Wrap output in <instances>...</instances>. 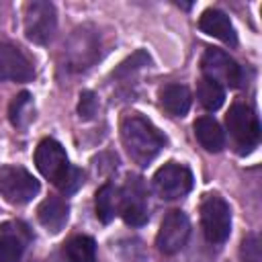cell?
Returning a JSON list of instances; mask_svg holds the SVG:
<instances>
[{
    "label": "cell",
    "instance_id": "obj_10",
    "mask_svg": "<svg viewBox=\"0 0 262 262\" xmlns=\"http://www.w3.org/2000/svg\"><path fill=\"white\" fill-rule=\"evenodd\" d=\"M125 223L143 225L147 221V192L139 178H129L125 188L121 190V207H119Z\"/></svg>",
    "mask_w": 262,
    "mask_h": 262
},
{
    "label": "cell",
    "instance_id": "obj_1",
    "mask_svg": "<svg viewBox=\"0 0 262 262\" xmlns=\"http://www.w3.org/2000/svg\"><path fill=\"white\" fill-rule=\"evenodd\" d=\"M121 139L131 160L137 162L139 166H147L166 143V137L158 131V127L137 113L123 117Z\"/></svg>",
    "mask_w": 262,
    "mask_h": 262
},
{
    "label": "cell",
    "instance_id": "obj_19",
    "mask_svg": "<svg viewBox=\"0 0 262 262\" xmlns=\"http://www.w3.org/2000/svg\"><path fill=\"white\" fill-rule=\"evenodd\" d=\"M196 98L207 111H217L225 100V88H221L219 84L203 78L196 86Z\"/></svg>",
    "mask_w": 262,
    "mask_h": 262
},
{
    "label": "cell",
    "instance_id": "obj_23",
    "mask_svg": "<svg viewBox=\"0 0 262 262\" xmlns=\"http://www.w3.org/2000/svg\"><path fill=\"white\" fill-rule=\"evenodd\" d=\"M242 256L244 262H260V244H258V235H248L242 244Z\"/></svg>",
    "mask_w": 262,
    "mask_h": 262
},
{
    "label": "cell",
    "instance_id": "obj_4",
    "mask_svg": "<svg viewBox=\"0 0 262 262\" xmlns=\"http://www.w3.org/2000/svg\"><path fill=\"white\" fill-rule=\"evenodd\" d=\"M39 192L37 178L20 166H4L0 170V194L10 205L31 203Z\"/></svg>",
    "mask_w": 262,
    "mask_h": 262
},
{
    "label": "cell",
    "instance_id": "obj_17",
    "mask_svg": "<svg viewBox=\"0 0 262 262\" xmlns=\"http://www.w3.org/2000/svg\"><path fill=\"white\" fill-rule=\"evenodd\" d=\"M94 205H96V217L102 223H111L115 219V215L119 213V207H121V190L113 182L102 184L96 192Z\"/></svg>",
    "mask_w": 262,
    "mask_h": 262
},
{
    "label": "cell",
    "instance_id": "obj_5",
    "mask_svg": "<svg viewBox=\"0 0 262 262\" xmlns=\"http://www.w3.org/2000/svg\"><path fill=\"white\" fill-rule=\"evenodd\" d=\"M57 27L55 6L45 0H33L25 6V35L37 45L51 41Z\"/></svg>",
    "mask_w": 262,
    "mask_h": 262
},
{
    "label": "cell",
    "instance_id": "obj_16",
    "mask_svg": "<svg viewBox=\"0 0 262 262\" xmlns=\"http://www.w3.org/2000/svg\"><path fill=\"white\" fill-rule=\"evenodd\" d=\"M194 137L207 151H221L225 147V135L213 117H199L194 121Z\"/></svg>",
    "mask_w": 262,
    "mask_h": 262
},
{
    "label": "cell",
    "instance_id": "obj_6",
    "mask_svg": "<svg viewBox=\"0 0 262 262\" xmlns=\"http://www.w3.org/2000/svg\"><path fill=\"white\" fill-rule=\"evenodd\" d=\"M201 70L207 80L219 84L221 88H237L242 82V68L233 57H229L225 51L209 47L201 57Z\"/></svg>",
    "mask_w": 262,
    "mask_h": 262
},
{
    "label": "cell",
    "instance_id": "obj_18",
    "mask_svg": "<svg viewBox=\"0 0 262 262\" xmlns=\"http://www.w3.org/2000/svg\"><path fill=\"white\" fill-rule=\"evenodd\" d=\"M66 258L68 262H94L96 258V244L88 235H76L66 244Z\"/></svg>",
    "mask_w": 262,
    "mask_h": 262
},
{
    "label": "cell",
    "instance_id": "obj_20",
    "mask_svg": "<svg viewBox=\"0 0 262 262\" xmlns=\"http://www.w3.org/2000/svg\"><path fill=\"white\" fill-rule=\"evenodd\" d=\"M8 117H10V123L14 127H25L31 121L33 100H31L29 92H20L18 96H14V100L10 102V108H8Z\"/></svg>",
    "mask_w": 262,
    "mask_h": 262
},
{
    "label": "cell",
    "instance_id": "obj_22",
    "mask_svg": "<svg viewBox=\"0 0 262 262\" xmlns=\"http://www.w3.org/2000/svg\"><path fill=\"white\" fill-rule=\"evenodd\" d=\"M98 108V100H96V94L90 92V90H84L80 94V102H78V113L82 119H92L94 113Z\"/></svg>",
    "mask_w": 262,
    "mask_h": 262
},
{
    "label": "cell",
    "instance_id": "obj_2",
    "mask_svg": "<svg viewBox=\"0 0 262 262\" xmlns=\"http://www.w3.org/2000/svg\"><path fill=\"white\" fill-rule=\"evenodd\" d=\"M225 125H227V131H229L235 147L239 149V154H248L258 145L260 123H258L256 113L248 104L235 102L225 117Z\"/></svg>",
    "mask_w": 262,
    "mask_h": 262
},
{
    "label": "cell",
    "instance_id": "obj_8",
    "mask_svg": "<svg viewBox=\"0 0 262 262\" xmlns=\"http://www.w3.org/2000/svg\"><path fill=\"white\" fill-rule=\"evenodd\" d=\"M35 166L53 184H59V180L70 170V162H68L66 149L61 147L59 141H55L51 137H45V139L39 141V145L35 149Z\"/></svg>",
    "mask_w": 262,
    "mask_h": 262
},
{
    "label": "cell",
    "instance_id": "obj_21",
    "mask_svg": "<svg viewBox=\"0 0 262 262\" xmlns=\"http://www.w3.org/2000/svg\"><path fill=\"white\" fill-rule=\"evenodd\" d=\"M82 182H84V174L78 170V168H74V166H70V170L66 172V176L59 180V190L61 192H66V194H70V192H76L80 186H82Z\"/></svg>",
    "mask_w": 262,
    "mask_h": 262
},
{
    "label": "cell",
    "instance_id": "obj_13",
    "mask_svg": "<svg viewBox=\"0 0 262 262\" xmlns=\"http://www.w3.org/2000/svg\"><path fill=\"white\" fill-rule=\"evenodd\" d=\"M199 27L203 33L227 43V45H235L237 43V37H235V29L229 20V16L217 8H209L201 14L199 18Z\"/></svg>",
    "mask_w": 262,
    "mask_h": 262
},
{
    "label": "cell",
    "instance_id": "obj_9",
    "mask_svg": "<svg viewBox=\"0 0 262 262\" xmlns=\"http://www.w3.org/2000/svg\"><path fill=\"white\" fill-rule=\"evenodd\" d=\"M188 233H190L188 217L182 211H170L162 219V225H160V231L156 237V246L162 254L172 256L184 248Z\"/></svg>",
    "mask_w": 262,
    "mask_h": 262
},
{
    "label": "cell",
    "instance_id": "obj_15",
    "mask_svg": "<svg viewBox=\"0 0 262 262\" xmlns=\"http://www.w3.org/2000/svg\"><path fill=\"white\" fill-rule=\"evenodd\" d=\"M190 90L182 84H166L160 90V104L172 117H184L190 108Z\"/></svg>",
    "mask_w": 262,
    "mask_h": 262
},
{
    "label": "cell",
    "instance_id": "obj_12",
    "mask_svg": "<svg viewBox=\"0 0 262 262\" xmlns=\"http://www.w3.org/2000/svg\"><path fill=\"white\" fill-rule=\"evenodd\" d=\"M35 76L31 59L20 47L10 43H0V80L6 82H29Z\"/></svg>",
    "mask_w": 262,
    "mask_h": 262
},
{
    "label": "cell",
    "instance_id": "obj_3",
    "mask_svg": "<svg viewBox=\"0 0 262 262\" xmlns=\"http://www.w3.org/2000/svg\"><path fill=\"white\" fill-rule=\"evenodd\" d=\"M201 225L211 244H223L231 231L229 205L219 194H205L201 203Z\"/></svg>",
    "mask_w": 262,
    "mask_h": 262
},
{
    "label": "cell",
    "instance_id": "obj_11",
    "mask_svg": "<svg viewBox=\"0 0 262 262\" xmlns=\"http://www.w3.org/2000/svg\"><path fill=\"white\" fill-rule=\"evenodd\" d=\"M29 242L31 231L23 221L0 223V262H20Z\"/></svg>",
    "mask_w": 262,
    "mask_h": 262
},
{
    "label": "cell",
    "instance_id": "obj_7",
    "mask_svg": "<svg viewBox=\"0 0 262 262\" xmlns=\"http://www.w3.org/2000/svg\"><path fill=\"white\" fill-rule=\"evenodd\" d=\"M154 188L166 201L180 199L192 188V172L184 164L168 162V164H164L162 168L156 170Z\"/></svg>",
    "mask_w": 262,
    "mask_h": 262
},
{
    "label": "cell",
    "instance_id": "obj_14",
    "mask_svg": "<svg viewBox=\"0 0 262 262\" xmlns=\"http://www.w3.org/2000/svg\"><path fill=\"white\" fill-rule=\"evenodd\" d=\"M68 213H70V207L63 199L59 196H47L39 209H37V219L39 223L51 231V233H59L63 229V225L68 223Z\"/></svg>",
    "mask_w": 262,
    "mask_h": 262
}]
</instances>
